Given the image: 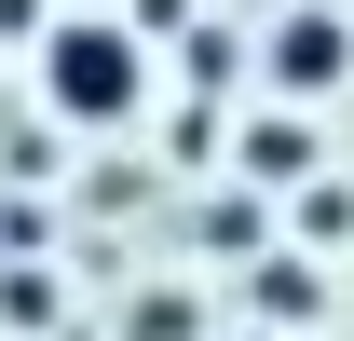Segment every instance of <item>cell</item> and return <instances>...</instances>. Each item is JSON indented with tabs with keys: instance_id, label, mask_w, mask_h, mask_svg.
<instances>
[{
	"instance_id": "6da1fadb",
	"label": "cell",
	"mask_w": 354,
	"mask_h": 341,
	"mask_svg": "<svg viewBox=\"0 0 354 341\" xmlns=\"http://www.w3.org/2000/svg\"><path fill=\"white\" fill-rule=\"evenodd\" d=\"M41 110H55V123H82V137L136 123V110H150V55H136V28L68 14V28L41 42Z\"/></svg>"
},
{
	"instance_id": "7a4b0ae2",
	"label": "cell",
	"mask_w": 354,
	"mask_h": 341,
	"mask_svg": "<svg viewBox=\"0 0 354 341\" xmlns=\"http://www.w3.org/2000/svg\"><path fill=\"white\" fill-rule=\"evenodd\" d=\"M341 69H354V28L327 0H300V14L272 28V96H341Z\"/></svg>"
},
{
	"instance_id": "3957f363",
	"label": "cell",
	"mask_w": 354,
	"mask_h": 341,
	"mask_svg": "<svg viewBox=\"0 0 354 341\" xmlns=\"http://www.w3.org/2000/svg\"><path fill=\"white\" fill-rule=\"evenodd\" d=\"M286 232H300V259L354 246V191H341V177H300V191H286Z\"/></svg>"
},
{
	"instance_id": "277c9868",
	"label": "cell",
	"mask_w": 354,
	"mask_h": 341,
	"mask_svg": "<svg viewBox=\"0 0 354 341\" xmlns=\"http://www.w3.org/2000/svg\"><path fill=\"white\" fill-rule=\"evenodd\" d=\"M313 300H327V287H313V259H259V328H272V341L313 328Z\"/></svg>"
},
{
	"instance_id": "5b68a950",
	"label": "cell",
	"mask_w": 354,
	"mask_h": 341,
	"mask_svg": "<svg viewBox=\"0 0 354 341\" xmlns=\"http://www.w3.org/2000/svg\"><path fill=\"white\" fill-rule=\"evenodd\" d=\"M205 246H218V259H272V218H259V191H218V205H205Z\"/></svg>"
},
{
	"instance_id": "8992f818",
	"label": "cell",
	"mask_w": 354,
	"mask_h": 341,
	"mask_svg": "<svg viewBox=\"0 0 354 341\" xmlns=\"http://www.w3.org/2000/svg\"><path fill=\"white\" fill-rule=\"evenodd\" d=\"M300 150H313V137H300V110H272V123H245V177H300Z\"/></svg>"
},
{
	"instance_id": "52a82bcc",
	"label": "cell",
	"mask_w": 354,
	"mask_h": 341,
	"mask_svg": "<svg viewBox=\"0 0 354 341\" xmlns=\"http://www.w3.org/2000/svg\"><path fill=\"white\" fill-rule=\"evenodd\" d=\"M0 328H55V287H41V273H0Z\"/></svg>"
},
{
	"instance_id": "ba28073f",
	"label": "cell",
	"mask_w": 354,
	"mask_h": 341,
	"mask_svg": "<svg viewBox=\"0 0 354 341\" xmlns=\"http://www.w3.org/2000/svg\"><path fill=\"white\" fill-rule=\"evenodd\" d=\"M232 69H245V42H232V28H191V82L218 96V82H232Z\"/></svg>"
},
{
	"instance_id": "9c48e42d",
	"label": "cell",
	"mask_w": 354,
	"mask_h": 341,
	"mask_svg": "<svg viewBox=\"0 0 354 341\" xmlns=\"http://www.w3.org/2000/svg\"><path fill=\"white\" fill-rule=\"evenodd\" d=\"M123 341H191V300H136V314H123Z\"/></svg>"
},
{
	"instance_id": "30bf717a",
	"label": "cell",
	"mask_w": 354,
	"mask_h": 341,
	"mask_svg": "<svg viewBox=\"0 0 354 341\" xmlns=\"http://www.w3.org/2000/svg\"><path fill=\"white\" fill-rule=\"evenodd\" d=\"M0 42H28V55H41V42H55V14H41V0H0Z\"/></svg>"
},
{
	"instance_id": "8fae6325",
	"label": "cell",
	"mask_w": 354,
	"mask_h": 341,
	"mask_svg": "<svg viewBox=\"0 0 354 341\" xmlns=\"http://www.w3.org/2000/svg\"><path fill=\"white\" fill-rule=\"evenodd\" d=\"M245 341H272V328H245Z\"/></svg>"
}]
</instances>
